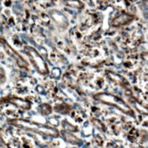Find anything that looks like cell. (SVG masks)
Returning a JSON list of instances; mask_svg holds the SVG:
<instances>
[{
  "instance_id": "cell-1",
  "label": "cell",
  "mask_w": 148,
  "mask_h": 148,
  "mask_svg": "<svg viewBox=\"0 0 148 148\" xmlns=\"http://www.w3.org/2000/svg\"><path fill=\"white\" fill-rule=\"evenodd\" d=\"M8 123L15 127H18L25 131H28V132L37 133L38 134L49 136V137H53V138L59 137L60 136L59 131L56 128L47 126V125H39L29 120H25V119H12V120H9Z\"/></svg>"
},
{
  "instance_id": "cell-2",
  "label": "cell",
  "mask_w": 148,
  "mask_h": 148,
  "mask_svg": "<svg viewBox=\"0 0 148 148\" xmlns=\"http://www.w3.org/2000/svg\"><path fill=\"white\" fill-rule=\"evenodd\" d=\"M93 98L94 100L101 102V103L116 107L117 109H119L122 112H123L124 114L134 117V112L132 110V108H131L123 99L118 97L117 95L108 93V92H101V93L95 94L93 96Z\"/></svg>"
},
{
  "instance_id": "cell-3",
  "label": "cell",
  "mask_w": 148,
  "mask_h": 148,
  "mask_svg": "<svg viewBox=\"0 0 148 148\" xmlns=\"http://www.w3.org/2000/svg\"><path fill=\"white\" fill-rule=\"evenodd\" d=\"M26 51H27V54L28 56V58H29L32 65L36 69V71L39 74H41V75H47L49 73L48 65L46 62L43 60L41 57L39 56V54L34 49L29 48V47L26 48Z\"/></svg>"
},
{
  "instance_id": "cell-4",
  "label": "cell",
  "mask_w": 148,
  "mask_h": 148,
  "mask_svg": "<svg viewBox=\"0 0 148 148\" xmlns=\"http://www.w3.org/2000/svg\"><path fill=\"white\" fill-rule=\"evenodd\" d=\"M0 43L2 44V46L5 49V51L7 52L10 57H12V58L16 60V62L18 63V65L20 67V68H25V69H27V61L23 60V58L18 53V52H16V51L11 48L8 43L5 40L4 38H0Z\"/></svg>"
},
{
  "instance_id": "cell-5",
  "label": "cell",
  "mask_w": 148,
  "mask_h": 148,
  "mask_svg": "<svg viewBox=\"0 0 148 148\" xmlns=\"http://www.w3.org/2000/svg\"><path fill=\"white\" fill-rule=\"evenodd\" d=\"M134 19V16L133 15H130L127 13H122L119 14L117 16H115L114 18L112 20V26L114 27H119L124 25H127L131 23Z\"/></svg>"
},
{
  "instance_id": "cell-6",
  "label": "cell",
  "mask_w": 148,
  "mask_h": 148,
  "mask_svg": "<svg viewBox=\"0 0 148 148\" xmlns=\"http://www.w3.org/2000/svg\"><path fill=\"white\" fill-rule=\"evenodd\" d=\"M8 101L10 103H12L13 105L19 108V109L26 110V111L31 109V103L25 99L18 98V97H11V98H9Z\"/></svg>"
},
{
  "instance_id": "cell-7",
  "label": "cell",
  "mask_w": 148,
  "mask_h": 148,
  "mask_svg": "<svg viewBox=\"0 0 148 148\" xmlns=\"http://www.w3.org/2000/svg\"><path fill=\"white\" fill-rule=\"evenodd\" d=\"M61 136L67 143H70L71 145H82V141L79 140L78 137H76L71 132H67L65 130L61 131Z\"/></svg>"
},
{
  "instance_id": "cell-8",
  "label": "cell",
  "mask_w": 148,
  "mask_h": 148,
  "mask_svg": "<svg viewBox=\"0 0 148 148\" xmlns=\"http://www.w3.org/2000/svg\"><path fill=\"white\" fill-rule=\"evenodd\" d=\"M106 75H107L108 78L111 79V81L114 82H116L118 84H120V85H122V86H125V85L127 84L126 79H125L123 77H122L121 75H119V74L113 73L112 71H108L106 73Z\"/></svg>"
},
{
  "instance_id": "cell-9",
  "label": "cell",
  "mask_w": 148,
  "mask_h": 148,
  "mask_svg": "<svg viewBox=\"0 0 148 148\" xmlns=\"http://www.w3.org/2000/svg\"><path fill=\"white\" fill-rule=\"evenodd\" d=\"M38 112L42 115H49L52 112V107H51L49 103H42L38 106Z\"/></svg>"
},
{
  "instance_id": "cell-10",
  "label": "cell",
  "mask_w": 148,
  "mask_h": 148,
  "mask_svg": "<svg viewBox=\"0 0 148 148\" xmlns=\"http://www.w3.org/2000/svg\"><path fill=\"white\" fill-rule=\"evenodd\" d=\"M61 125H62V128H63V130L67 131V132H71V133H75L77 132V131L79 130L78 127H76L75 125H73L71 123H70L68 121H63L61 123Z\"/></svg>"
},
{
  "instance_id": "cell-11",
  "label": "cell",
  "mask_w": 148,
  "mask_h": 148,
  "mask_svg": "<svg viewBox=\"0 0 148 148\" xmlns=\"http://www.w3.org/2000/svg\"><path fill=\"white\" fill-rule=\"evenodd\" d=\"M65 5L72 8H82L83 3L79 0H65Z\"/></svg>"
},
{
  "instance_id": "cell-12",
  "label": "cell",
  "mask_w": 148,
  "mask_h": 148,
  "mask_svg": "<svg viewBox=\"0 0 148 148\" xmlns=\"http://www.w3.org/2000/svg\"><path fill=\"white\" fill-rule=\"evenodd\" d=\"M55 111L59 113H62V114H66V113L69 112L70 111V107L68 106L66 103H63V104H60L58 106L55 107Z\"/></svg>"
},
{
  "instance_id": "cell-13",
  "label": "cell",
  "mask_w": 148,
  "mask_h": 148,
  "mask_svg": "<svg viewBox=\"0 0 148 148\" xmlns=\"http://www.w3.org/2000/svg\"><path fill=\"white\" fill-rule=\"evenodd\" d=\"M92 123H93V125L97 129H99L100 131H101V132H105V130H106L105 125L103 124V123H102L101 121H100L99 119H97V118H92Z\"/></svg>"
},
{
  "instance_id": "cell-14",
  "label": "cell",
  "mask_w": 148,
  "mask_h": 148,
  "mask_svg": "<svg viewBox=\"0 0 148 148\" xmlns=\"http://www.w3.org/2000/svg\"><path fill=\"white\" fill-rule=\"evenodd\" d=\"M7 81V76H5V71L3 68L0 66V84H4Z\"/></svg>"
},
{
  "instance_id": "cell-15",
  "label": "cell",
  "mask_w": 148,
  "mask_h": 148,
  "mask_svg": "<svg viewBox=\"0 0 148 148\" xmlns=\"http://www.w3.org/2000/svg\"><path fill=\"white\" fill-rule=\"evenodd\" d=\"M3 146H5V142L3 138L1 137V135H0V147H3Z\"/></svg>"
},
{
  "instance_id": "cell-16",
  "label": "cell",
  "mask_w": 148,
  "mask_h": 148,
  "mask_svg": "<svg viewBox=\"0 0 148 148\" xmlns=\"http://www.w3.org/2000/svg\"><path fill=\"white\" fill-rule=\"evenodd\" d=\"M130 1H131V2H135L136 0H130Z\"/></svg>"
}]
</instances>
